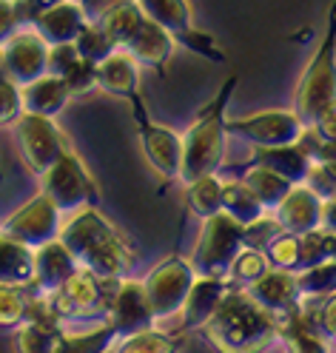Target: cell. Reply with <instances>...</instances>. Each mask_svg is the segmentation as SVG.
<instances>
[{
	"mask_svg": "<svg viewBox=\"0 0 336 353\" xmlns=\"http://www.w3.org/2000/svg\"><path fill=\"white\" fill-rule=\"evenodd\" d=\"M57 239L72 251L80 268H88L100 279L120 282L134 268V251L126 236L95 205L80 208L66 228H60Z\"/></svg>",
	"mask_w": 336,
	"mask_h": 353,
	"instance_id": "6da1fadb",
	"label": "cell"
},
{
	"mask_svg": "<svg viewBox=\"0 0 336 353\" xmlns=\"http://www.w3.org/2000/svg\"><path fill=\"white\" fill-rule=\"evenodd\" d=\"M277 316L265 311L248 291L231 288L199 334L219 353H262L277 342Z\"/></svg>",
	"mask_w": 336,
	"mask_h": 353,
	"instance_id": "7a4b0ae2",
	"label": "cell"
},
{
	"mask_svg": "<svg viewBox=\"0 0 336 353\" xmlns=\"http://www.w3.org/2000/svg\"><path fill=\"white\" fill-rule=\"evenodd\" d=\"M239 77L231 74L217 97L194 117L188 131L183 134V165H180V183H194L199 176L219 174L222 171V151H226V108L234 97Z\"/></svg>",
	"mask_w": 336,
	"mask_h": 353,
	"instance_id": "3957f363",
	"label": "cell"
},
{
	"mask_svg": "<svg viewBox=\"0 0 336 353\" xmlns=\"http://www.w3.org/2000/svg\"><path fill=\"white\" fill-rule=\"evenodd\" d=\"M330 103H336V0L328 9V26L319 46L299 77L294 112L305 125H313Z\"/></svg>",
	"mask_w": 336,
	"mask_h": 353,
	"instance_id": "277c9868",
	"label": "cell"
},
{
	"mask_svg": "<svg viewBox=\"0 0 336 353\" xmlns=\"http://www.w3.org/2000/svg\"><path fill=\"white\" fill-rule=\"evenodd\" d=\"M117 282H108L95 276L88 268H77L69 279H66L55 294L46 296L49 311L57 322L66 319H106V311L115 296Z\"/></svg>",
	"mask_w": 336,
	"mask_h": 353,
	"instance_id": "5b68a950",
	"label": "cell"
},
{
	"mask_svg": "<svg viewBox=\"0 0 336 353\" xmlns=\"http://www.w3.org/2000/svg\"><path fill=\"white\" fill-rule=\"evenodd\" d=\"M239 251H242V225L219 211L203 219V231H199V239L188 262L197 276H228V268Z\"/></svg>",
	"mask_w": 336,
	"mask_h": 353,
	"instance_id": "8992f818",
	"label": "cell"
},
{
	"mask_svg": "<svg viewBox=\"0 0 336 353\" xmlns=\"http://www.w3.org/2000/svg\"><path fill=\"white\" fill-rule=\"evenodd\" d=\"M137 6L143 9L146 17L160 23L174 37V43H180L188 52L206 57L211 63H226V52H219L217 40L208 32L194 26L188 0H137Z\"/></svg>",
	"mask_w": 336,
	"mask_h": 353,
	"instance_id": "52a82bcc",
	"label": "cell"
},
{
	"mask_svg": "<svg viewBox=\"0 0 336 353\" xmlns=\"http://www.w3.org/2000/svg\"><path fill=\"white\" fill-rule=\"evenodd\" d=\"M43 194L60 208V214L63 211H80V208L100 203L97 183L92 180V174L86 171L83 160L72 148L43 174Z\"/></svg>",
	"mask_w": 336,
	"mask_h": 353,
	"instance_id": "ba28073f",
	"label": "cell"
},
{
	"mask_svg": "<svg viewBox=\"0 0 336 353\" xmlns=\"http://www.w3.org/2000/svg\"><path fill=\"white\" fill-rule=\"evenodd\" d=\"M134 108V120H137V134H140V145L146 160L151 163V168L163 176V183H174L180 180V165H183V137L177 131L157 125L148 117V108L140 97V92H134L131 97H126Z\"/></svg>",
	"mask_w": 336,
	"mask_h": 353,
	"instance_id": "9c48e42d",
	"label": "cell"
},
{
	"mask_svg": "<svg viewBox=\"0 0 336 353\" xmlns=\"http://www.w3.org/2000/svg\"><path fill=\"white\" fill-rule=\"evenodd\" d=\"M197 274L191 268V262L186 256H168L143 279V291L151 305L154 319H168L174 314H180V307L191 291Z\"/></svg>",
	"mask_w": 336,
	"mask_h": 353,
	"instance_id": "30bf717a",
	"label": "cell"
},
{
	"mask_svg": "<svg viewBox=\"0 0 336 353\" xmlns=\"http://www.w3.org/2000/svg\"><path fill=\"white\" fill-rule=\"evenodd\" d=\"M14 134L20 140V151H23L26 165L37 176L46 174L69 151V137L57 128L55 117L20 112V117L14 120Z\"/></svg>",
	"mask_w": 336,
	"mask_h": 353,
	"instance_id": "8fae6325",
	"label": "cell"
},
{
	"mask_svg": "<svg viewBox=\"0 0 336 353\" xmlns=\"http://www.w3.org/2000/svg\"><path fill=\"white\" fill-rule=\"evenodd\" d=\"M0 231L34 251L60 236V208L40 191L26 205H20L12 216H6L0 223Z\"/></svg>",
	"mask_w": 336,
	"mask_h": 353,
	"instance_id": "7c38bea8",
	"label": "cell"
},
{
	"mask_svg": "<svg viewBox=\"0 0 336 353\" xmlns=\"http://www.w3.org/2000/svg\"><path fill=\"white\" fill-rule=\"evenodd\" d=\"M46 60H49V43L34 29H17L0 43L3 74L17 88L46 74Z\"/></svg>",
	"mask_w": 336,
	"mask_h": 353,
	"instance_id": "4fadbf2b",
	"label": "cell"
},
{
	"mask_svg": "<svg viewBox=\"0 0 336 353\" xmlns=\"http://www.w3.org/2000/svg\"><path fill=\"white\" fill-rule=\"evenodd\" d=\"M305 123L297 112H257L251 117L228 120L226 117V134L242 137L254 148H271V145H288L297 143Z\"/></svg>",
	"mask_w": 336,
	"mask_h": 353,
	"instance_id": "5bb4252c",
	"label": "cell"
},
{
	"mask_svg": "<svg viewBox=\"0 0 336 353\" xmlns=\"http://www.w3.org/2000/svg\"><path fill=\"white\" fill-rule=\"evenodd\" d=\"M106 322L117 325L120 330V339L126 336H134L140 330H148L154 327V314H151V305L146 299V291H143V282L137 279H120L117 288H115V296H111V305L106 311Z\"/></svg>",
	"mask_w": 336,
	"mask_h": 353,
	"instance_id": "9a60e30c",
	"label": "cell"
},
{
	"mask_svg": "<svg viewBox=\"0 0 336 353\" xmlns=\"http://www.w3.org/2000/svg\"><path fill=\"white\" fill-rule=\"evenodd\" d=\"M77 268H80V265L72 256V251L66 248L60 239H52V242H46V245L34 248V274H32V282L26 285V288L34 296H49Z\"/></svg>",
	"mask_w": 336,
	"mask_h": 353,
	"instance_id": "2e32d148",
	"label": "cell"
},
{
	"mask_svg": "<svg viewBox=\"0 0 336 353\" xmlns=\"http://www.w3.org/2000/svg\"><path fill=\"white\" fill-rule=\"evenodd\" d=\"M86 23L88 14L83 9V0H55L32 20V29L49 46H57V43H75Z\"/></svg>",
	"mask_w": 336,
	"mask_h": 353,
	"instance_id": "e0dca14e",
	"label": "cell"
},
{
	"mask_svg": "<svg viewBox=\"0 0 336 353\" xmlns=\"http://www.w3.org/2000/svg\"><path fill=\"white\" fill-rule=\"evenodd\" d=\"M248 291L265 311H271L274 316L290 314L302 305V294H299V282L294 271H285V268H268L257 282H251Z\"/></svg>",
	"mask_w": 336,
	"mask_h": 353,
	"instance_id": "ac0fdd59",
	"label": "cell"
},
{
	"mask_svg": "<svg viewBox=\"0 0 336 353\" xmlns=\"http://www.w3.org/2000/svg\"><path fill=\"white\" fill-rule=\"evenodd\" d=\"M234 288V285L226 276H197L191 291L180 307V316H183V334L188 330H199L219 307V302L226 299V294Z\"/></svg>",
	"mask_w": 336,
	"mask_h": 353,
	"instance_id": "d6986e66",
	"label": "cell"
},
{
	"mask_svg": "<svg viewBox=\"0 0 336 353\" xmlns=\"http://www.w3.org/2000/svg\"><path fill=\"white\" fill-rule=\"evenodd\" d=\"M123 49L140 65H148V69H154L160 77H166V65H168V57L174 52V37L160 23H154L151 17H146L140 23V29L126 40Z\"/></svg>",
	"mask_w": 336,
	"mask_h": 353,
	"instance_id": "ffe728a7",
	"label": "cell"
},
{
	"mask_svg": "<svg viewBox=\"0 0 336 353\" xmlns=\"http://www.w3.org/2000/svg\"><path fill=\"white\" fill-rule=\"evenodd\" d=\"M274 211H277V223L288 234H297V236L308 234V231H317L322 223V200L305 183L290 188L285 194V200Z\"/></svg>",
	"mask_w": 336,
	"mask_h": 353,
	"instance_id": "44dd1931",
	"label": "cell"
},
{
	"mask_svg": "<svg viewBox=\"0 0 336 353\" xmlns=\"http://www.w3.org/2000/svg\"><path fill=\"white\" fill-rule=\"evenodd\" d=\"M69 100H72L69 85L63 83V77L55 74H43L26 85H20V103H23V112L29 114L57 117Z\"/></svg>",
	"mask_w": 336,
	"mask_h": 353,
	"instance_id": "7402d4cb",
	"label": "cell"
},
{
	"mask_svg": "<svg viewBox=\"0 0 336 353\" xmlns=\"http://www.w3.org/2000/svg\"><path fill=\"white\" fill-rule=\"evenodd\" d=\"M100 3H103V9L88 20H95V23L106 32V37L115 43L117 49H123L126 40L140 29L146 14L137 6V0H100Z\"/></svg>",
	"mask_w": 336,
	"mask_h": 353,
	"instance_id": "603a6c76",
	"label": "cell"
},
{
	"mask_svg": "<svg viewBox=\"0 0 336 353\" xmlns=\"http://www.w3.org/2000/svg\"><path fill=\"white\" fill-rule=\"evenodd\" d=\"M97 85L108 94L131 97L134 92H140V63L126 49H115L97 63Z\"/></svg>",
	"mask_w": 336,
	"mask_h": 353,
	"instance_id": "cb8c5ba5",
	"label": "cell"
},
{
	"mask_svg": "<svg viewBox=\"0 0 336 353\" xmlns=\"http://www.w3.org/2000/svg\"><path fill=\"white\" fill-rule=\"evenodd\" d=\"M242 165H262L268 171L285 176L290 185H299V183H305V176H308V171H310L313 163L305 157V151L297 143H288V145L257 148L254 157L248 163H242Z\"/></svg>",
	"mask_w": 336,
	"mask_h": 353,
	"instance_id": "d4e9b609",
	"label": "cell"
},
{
	"mask_svg": "<svg viewBox=\"0 0 336 353\" xmlns=\"http://www.w3.org/2000/svg\"><path fill=\"white\" fill-rule=\"evenodd\" d=\"M234 174H239V180L248 185L254 191V196L259 200V205L265 211H274L282 200H285V194L294 188L285 176L274 174V171H268L262 165H239V168H231Z\"/></svg>",
	"mask_w": 336,
	"mask_h": 353,
	"instance_id": "484cf974",
	"label": "cell"
},
{
	"mask_svg": "<svg viewBox=\"0 0 336 353\" xmlns=\"http://www.w3.org/2000/svg\"><path fill=\"white\" fill-rule=\"evenodd\" d=\"M32 274H34V251L0 231V282L29 285Z\"/></svg>",
	"mask_w": 336,
	"mask_h": 353,
	"instance_id": "4316f807",
	"label": "cell"
},
{
	"mask_svg": "<svg viewBox=\"0 0 336 353\" xmlns=\"http://www.w3.org/2000/svg\"><path fill=\"white\" fill-rule=\"evenodd\" d=\"M222 176L219 174H208L199 176L194 183H186V205L191 214H197L199 219H208L214 214L222 211Z\"/></svg>",
	"mask_w": 336,
	"mask_h": 353,
	"instance_id": "83f0119b",
	"label": "cell"
},
{
	"mask_svg": "<svg viewBox=\"0 0 336 353\" xmlns=\"http://www.w3.org/2000/svg\"><path fill=\"white\" fill-rule=\"evenodd\" d=\"M222 214L237 219L239 225H248L265 214V208L242 180H226L222 183Z\"/></svg>",
	"mask_w": 336,
	"mask_h": 353,
	"instance_id": "f1b7e54d",
	"label": "cell"
},
{
	"mask_svg": "<svg viewBox=\"0 0 336 353\" xmlns=\"http://www.w3.org/2000/svg\"><path fill=\"white\" fill-rule=\"evenodd\" d=\"M117 339H120L117 325L106 322L103 327H95L88 334H60L55 353H108Z\"/></svg>",
	"mask_w": 336,
	"mask_h": 353,
	"instance_id": "f546056e",
	"label": "cell"
},
{
	"mask_svg": "<svg viewBox=\"0 0 336 353\" xmlns=\"http://www.w3.org/2000/svg\"><path fill=\"white\" fill-rule=\"evenodd\" d=\"M188 336L186 334H160V330H140L134 336L117 339L115 353H180L186 347Z\"/></svg>",
	"mask_w": 336,
	"mask_h": 353,
	"instance_id": "4dcf8cb0",
	"label": "cell"
},
{
	"mask_svg": "<svg viewBox=\"0 0 336 353\" xmlns=\"http://www.w3.org/2000/svg\"><path fill=\"white\" fill-rule=\"evenodd\" d=\"M60 334H63L60 325L23 322V325H17L14 350L17 353H55V345H57Z\"/></svg>",
	"mask_w": 336,
	"mask_h": 353,
	"instance_id": "1f68e13d",
	"label": "cell"
},
{
	"mask_svg": "<svg viewBox=\"0 0 336 353\" xmlns=\"http://www.w3.org/2000/svg\"><path fill=\"white\" fill-rule=\"evenodd\" d=\"M271 265H268V256H265V251H257V248H245L242 245V251L234 256V262H231V268H228V282L234 285V288H248L251 282H257Z\"/></svg>",
	"mask_w": 336,
	"mask_h": 353,
	"instance_id": "d6a6232c",
	"label": "cell"
},
{
	"mask_svg": "<svg viewBox=\"0 0 336 353\" xmlns=\"http://www.w3.org/2000/svg\"><path fill=\"white\" fill-rule=\"evenodd\" d=\"M297 282H299L302 299H325L328 294L336 291V259H328L322 265H313V268L297 274Z\"/></svg>",
	"mask_w": 336,
	"mask_h": 353,
	"instance_id": "836d02e7",
	"label": "cell"
},
{
	"mask_svg": "<svg viewBox=\"0 0 336 353\" xmlns=\"http://www.w3.org/2000/svg\"><path fill=\"white\" fill-rule=\"evenodd\" d=\"M32 291L26 285H3L0 282V325H23L29 316Z\"/></svg>",
	"mask_w": 336,
	"mask_h": 353,
	"instance_id": "e575fe53",
	"label": "cell"
},
{
	"mask_svg": "<svg viewBox=\"0 0 336 353\" xmlns=\"http://www.w3.org/2000/svg\"><path fill=\"white\" fill-rule=\"evenodd\" d=\"M75 46H77V54L83 57V60H88V63H100V60H106L111 52H115L117 46L111 43L108 37H106V32L95 23V20H88V23L83 26V32L77 34V40H75Z\"/></svg>",
	"mask_w": 336,
	"mask_h": 353,
	"instance_id": "d590c367",
	"label": "cell"
},
{
	"mask_svg": "<svg viewBox=\"0 0 336 353\" xmlns=\"http://www.w3.org/2000/svg\"><path fill=\"white\" fill-rule=\"evenodd\" d=\"M330 259V234L317 228L299 234V262H297V274L313 268V265H322Z\"/></svg>",
	"mask_w": 336,
	"mask_h": 353,
	"instance_id": "8d00e7d4",
	"label": "cell"
},
{
	"mask_svg": "<svg viewBox=\"0 0 336 353\" xmlns=\"http://www.w3.org/2000/svg\"><path fill=\"white\" fill-rule=\"evenodd\" d=\"M268 265L271 268H285V271H294L297 274V262H299V236L297 234H279L271 245L265 248Z\"/></svg>",
	"mask_w": 336,
	"mask_h": 353,
	"instance_id": "74e56055",
	"label": "cell"
},
{
	"mask_svg": "<svg viewBox=\"0 0 336 353\" xmlns=\"http://www.w3.org/2000/svg\"><path fill=\"white\" fill-rule=\"evenodd\" d=\"M279 234H285V228L277 223V216L271 219V216H265V214H262L259 219H254V223L242 225V245H245V248L265 251Z\"/></svg>",
	"mask_w": 336,
	"mask_h": 353,
	"instance_id": "f35d334b",
	"label": "cell"
},
{
	"mask_svg": "<svg viewBox=\"0 0 336 353\" xmlns=\"http://www.w3.org/2000/svg\"><path fill=\"white\" fill-rule=\"evenodd\" d=\"M60 77H63L66 85H69L72 97H80V94L92 92V88L97 85V65L80 57V60H77L75 65H69V69H66Z\"/></svg>",
	"mask_w": 336,
	"mask_h": 353,
	"instance_id": "ab89813d",
	"label": "cell"
},
{
	"mask_svg": "<svg viewBox=\"0 0 336 353\" xmlns=\"http://www.w3.org/2000/svg\"><path fill=\"white\" fill-rule=\"evenodd\" d=\"M305 185L319 200H330V196H336V168L330 163H313L305 176Z\"/></svg>",
	"mask_w": 336,
	"mask_h": 353,
	"instance_id": "60d3db41",
	"label": "cell"
},
{
	"mask_svg": "<svg viewBox=\"0 0 336 353\" xmlns=\"http://www.w3.org/2000/svg\"><path fill=\"white\" fill-rule=\"evenodd\" d=\"M20 112H23V103H20V88L0 77V125H9L20 117Z\"/></svg>",
	"mask_w": 336,
	"mask_h": 353,
	"instance_id": "b9f144b4",
	"label": "cell"
},
{
	"mask_svg": "<svg viewBox=\"0 0 336 353\" xmlns=\"http://www.w3.org/2000/svg\"><path fill=\"white\" fill-rule=\"evenodd\" d=\"M80 60L77 46L75 43H57V46H49V60H46V74L60 77L69 65H75Z\"/></svg>",
	"mask_w": 336,
	"mask_h": 353,
	"instance_id": "7bdbcfd3",
	"label": "cell"
},
{
	"mask_svg": "<svg viewBox=\"0 0 336 353\" xmlns=\"http://www.w3.org/2000/svg\"><path fill=\"white\" fill-rule=\"evenodd\" d=\"M317 325L322 330V336L330 342V347L336 350V291L325 296L322 307L317 311Z\"/></svg>",
	"mask_w": 336,
	"mask_h": 353,
	"instance_id": "ee69618b",
	"label": "cell"
},
{
	"mask_svg": "<svg viewBox=\"0 0 336 353\" xmlns=\"http://www.w3.org/2000/svg\"><path fill=\"white\" fill-rule=\"evenodd\" d=\"M17 29H20V20L14 12V0H0V43Z\"/></svg>",
	"mask_w": 336,
	"mask_h": 353,
	"instance_id": "f6af8a7d",
	"label": "cell"
},
{
	"mask_svg": "<svg viewBox=\"0 0 336 353\" xmlns=\"http://www.w3.org/2000/svg\"><path fill=\"white\" fill-rule=\"evenodd\" d=\"M313 128H317V134H319L322 140L336 143V103H330V105L325 108V112L317 117Z\"/></svg>",
	"mask_w": 336,
	"mask_h": 353,
	"instance_id": "bcb514c9",
	"label": "cell"
},
{
	"mask_svg": "<svg viewBox=\"0 0 336 353\" xmlns=\"http://www.w3.org/2000/svg\"><path fill=\"white\" fill-rule=\"evenodd\" d=\"M319 228L328 231V234H336V196L322 200V223H319Z\"/></svg>",
	"mask_w": 336,
	"mask_h": 353,
	"instance_id": "7dc6e473",
	"label": "cell"
},
{
	"mask_svg": "<svg viewBox=\"0 0 336 353\" xmlns=\"http://www.w3.org/2000/svg\"><path fill=\"white\" fill-rule=\"evenodd\" d=\"M0 77H6V74H3V63H0Z\"/></svg>",
	"mask_w": 336,
	"mask_h": 353,
	"instance_id": "c3c4849f",
	"label": "cell"
},
{
	"mask_svg": "<svg viewBox=\"0 0 336 353\" xmlns=\"http://www.w3.org/2000/svg\"><path fill=\"white\" fill-rule=\"evenodd\" d=\"M108 353H111V350H108Z\"/></svg>",
	"mask_w": 336,
	"mask_h": 353,
	"instance_id": "681fc988",
	"label": "cell"
},
{
	"mask_svg": "<svg viewBox=\"0 0 336 353\" xmlns=\"http://www.w3.org/2000/svg\"><path fill=\"white\" fill-rule=\"evenodd\" d=\"M333 353H336V350H333Z\"/></svg>",
	"mask_w": 336,
	"mask_h": 353,
	"instance_id": "f907efd6",
	"label": "cell"
}]
</instances>
